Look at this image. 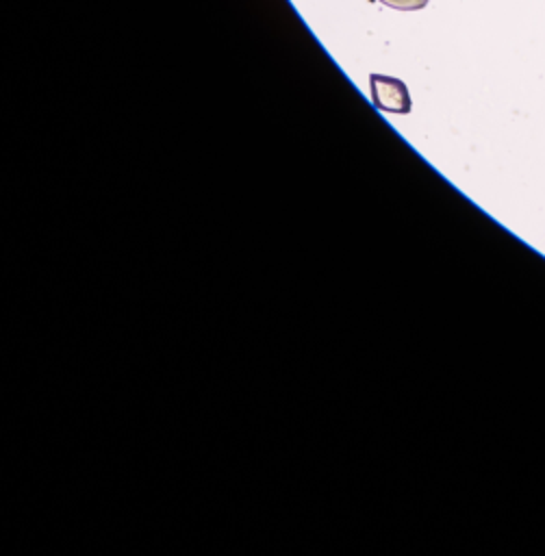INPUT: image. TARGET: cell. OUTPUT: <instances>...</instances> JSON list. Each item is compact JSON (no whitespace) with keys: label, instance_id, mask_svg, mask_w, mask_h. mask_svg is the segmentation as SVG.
I'll list each match as a JSON object with an SVG mask.
<instances>
[{"label":"cell","instance_id":"cell-1","mask_svg":"<svg viewBox=\"0 0 545 556\" xmlns=\"http://www.w3.org/2000/svg\"><path fill=\"white\" fill-rule=\"evenodd\" d=\"M371 98H373V104L384 111L406 113L410 109L406 85L391 76L371 74Z\"/></svg>","mask_w":545,"mask_h":556},{"label":"cell","instance_id":"cell-2","mask_svg":"<svg viewBox=\"0 0 545 556\" xmlns=\"http://www.w3.org/2000/svg\"><path fill=\"white\" fill-rule=\"evenodd\" d=\"M380 2L400 11H417V9H423L430 0H380Z\"/></svg>","mask_w":545,"mask_h":556},{"label":"cell","instance_id":"cell-3","mask_svg":"<svg viewBox=\"0 0 545 556\" xmlns=\"http://www.w3.org/2000/svg\"><path fill=\"white\" fill-rule=\"evenodd\" d=\"M369 2H373V0H369Z\"/></svg>","mask_w":545,"mask_h":556}]
</instances>
